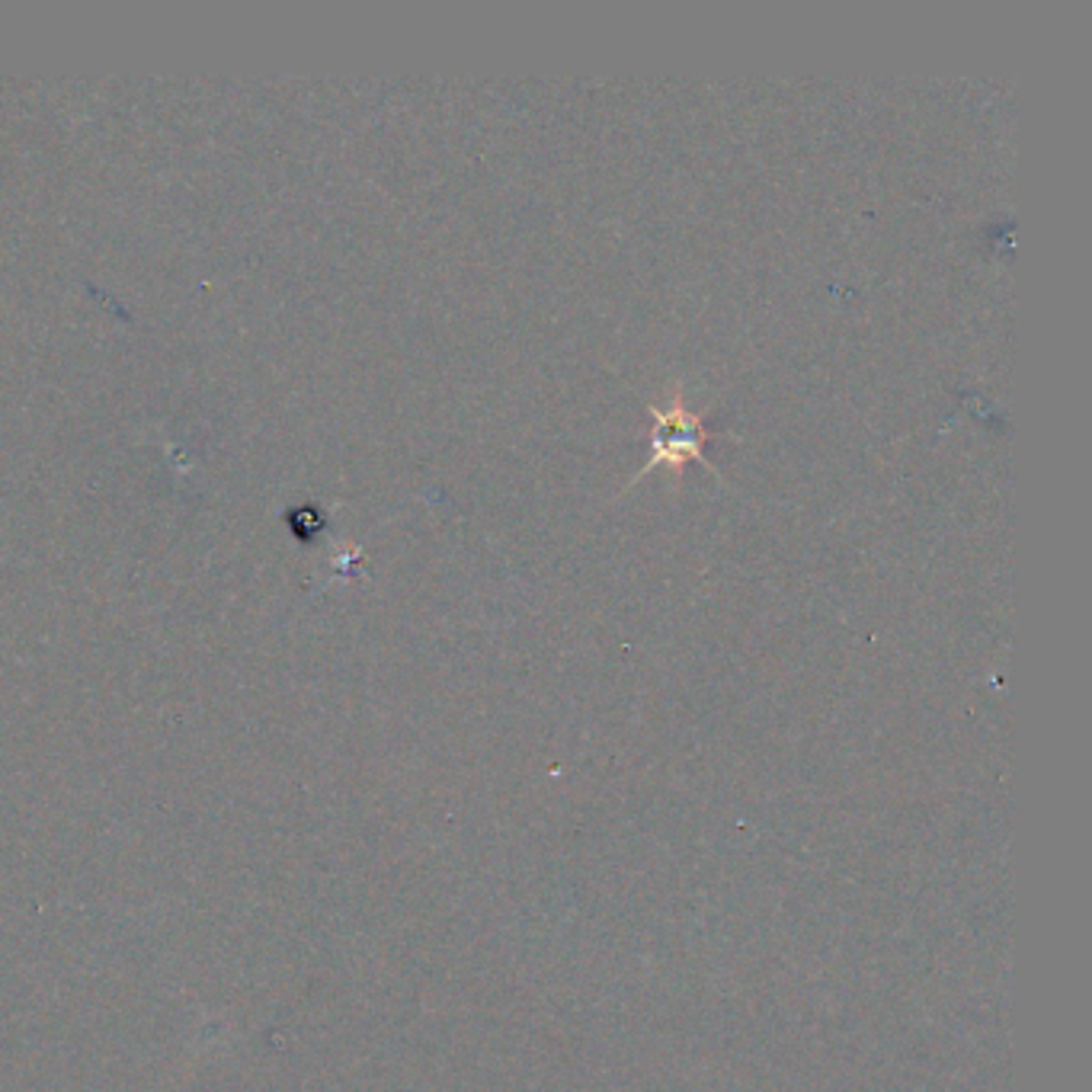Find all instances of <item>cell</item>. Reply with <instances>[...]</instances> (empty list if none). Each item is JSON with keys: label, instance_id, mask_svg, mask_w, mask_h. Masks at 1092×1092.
Instances as JSON below:
<instances>
[{"label": "cell", "instance_id": "1", "mask_svg": "<svg viewBox=\"0 0 1092 1092\" xmlns=\"http://www.w3.org/2000/svg\"><path fill=\"white\" fill-rule=\"evenodd\" d=\"M663 423H667V430H670V446H676L673 452L676 456H692L696 452V439H699V433H696V420H689L683 410H676L673 417H663Z\"/></svg>", "mask_w": 1092, "mask_h": 1092}]
</instances>
